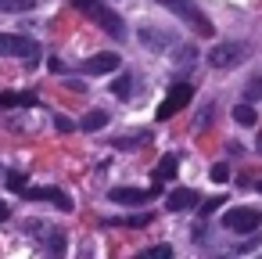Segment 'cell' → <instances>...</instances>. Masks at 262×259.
Wrapping results in <instances>:
<instances>
[{
	"mask_svg": "<svg viewBox=\"0 0 262 259\" xmlns=\"http://www.w3.org/2000/svg\"><path fill=\"white\" fill-rule=\"evenodd\" d=\"M0 54L8 58H22L29 69L40 65V44L29 40V36H18V33H0Z\"/></svg>",
	"mask_w": 262,
	"mask_h": 259,
	"instance_id": "6da1fadb",
	"label": "cell"
},
{
	"mask_svg": "<svg viewBox=\"0 0 262 259\" xmlns=\"http://www.w3.org/2000/svg\"><path fill=\"white\" fill-rule=\"evenodd\" d=\"M158 4H162V8H169L176 18H183L198 36H212V33H215V29H212V22L201 15V8L194 4V0H158Z\"/></svg>",
	"mask_w": 262,
	"mask_h": 259,
	"instance_id": "7a4b0ae2",
	"label": "cell"
},
{
	"mask_svg": "<svg viewBox=\"0 0 262 259\" xmlns=\"http://www.w3.org/2000/svg\"><path fill=\"white\" fill-rule=\"evenodd\" d=\"M79 11H83L90 22H97V26H101L108 36L122 40V33H126V29H122V18H119V15H115L108 4H101V0H83V4H79Z\"/></svg>",
	"mask_w": 262,
	"mask_h": 259,
	"instance_id": "3957f363",
	"label": "cell"
},
{
	"mask_svg": "<svg viewBox=\"0 0 262 259\" xmlns=\"http://www.w3.org/2000/svg\"><path fill=\"white\" fill-rule=\"evenodd\" d=\"M223 227L233 230V234H255L262 227V212L258 209H248V205H237L223 216Z\"/></svg>",
	"mask_w": 262,
	"mask_h": 259,
	"instance_id": "277c9868",
	"label": "cell"
},
{
	"mask_svg": "<svg viewBox=\"0 0 262 259\" xmlns=\"http://www.w3.org/2000/svg\"><path fill=\"white\" fill-rule=\"evenodd\" d=\"M208 62H212V69H233L244 62V44H215Z\"/></svg>",
	"mask_w": 262,
	"mask_h": 259,
	"instance_id": "5b68a950",
	"label": "cell"
},
{
	"mask_svg": "<svg viewBox=\"0 0 262 259\" xmlns=\"http://www.w3.org/2000/svg\"><path fill=\"white\" fill-rule=\"evenodd\" d=\"M190 97H194V87L190 83H176L169 90V97L158 105V119H172V112H180L183 105H190Z\"/></svg>",
	"mask_w": 262,
	"mask_h": 259,
	"instance_id": "8992f818",
	"label": "cell"
},
{
	"mask_svg": "<svg viewBox=\"0 0 262 259\" xmlns=\"http://www.w3.org/2000/svg\"><path fill=\"white\" fill-rule=\"evenodd\" d=\"M22 194H26V202H51L61 212H72V198L58 187H22Z\"/></svg>",
	"mask_w": 262,
	"mask_h": 259,
	"instance_id": "52a82bcc",
	"label": "cell"
},
{
	"mask_svg": "<svg viewBox=\"0 0 262 259\" xmlns=\"http://www.w3.org/2000/svg\"><path fill=\"white\" fill-rule=\"evenodd\" d=\"M119 54L115 51H101V54H94V58H86V65H83V72L86 76H108V72H115L119 69Z\"/></svg>",
	"mask_w": 262,
	"mask_h": 259,
	"instance_id": "ba28073f",
	"label": "cell"
},
{
	"mask_svg": "<svg viewBox=\"0 0 262 259\" xmlns=\"http://www.w3.org/2000/svg\"><path fill=\"white\" fill-rule=\"evenodd\" d=\"M112 202H119V205H144V202H151L155 198V187H112V194H108Z\"/></svg>",
	"mask_w": 262,
	"mask_h": 259,
	"instance_id": "9c48e42d",
	"label": "cell"
},
{
	"mask_svg": "<svg viewBox=\"0 0 262 259\" xmlns=\"http://www.w3.org/2000/svg\"><path fill=\"white\" fill-rule=\"evenodd\" d=\"M194 202H201V198H198L194 191H187V187H176V191L165 194V209H169V212H187Z\"/></svg>",
	"mask_w": 262,
	"mask_h": 259,
	"instance_id": "30bf717a",
	"label": "cell"
},
{
	"mask_svg": "<svg viewBox=\"0 0 262 259\" xmlns=\"http://www.w3.org/2000/svg\"><path fill=\"white\" fill-rule=\"evenodd\" d=\"M140 44L151 47V51H165V47H172L176 40H172L169 33H158V29H140Z\"/></svg>",
	"mask_w": 262,
	"mask_h": 259,
	"instance_id": "8fae6325",
	"label": "cell"
},
{
	"mask_svg": "<svg viewBox=\"0 0 262 259\" xmlns=\"http://www.w3.org/2000/svg\"><path fill=\"white\" fill-rule=\"evenodd\" d=\"M176 169H180V158H176V155H162L158 166H155V180H172Z\"/></svg>",
	"mask_w": 262,
	"mask_h": 259,
	"instance_id": "7c38bea8",
	"label": "cell"
},
{
	"mask_svg": "<svg viewBox=\"0 0 262 259\" xmlns=\"http://www.w3.org/2000/svg\"><path fill=\"white\" fill-rule=\"evenodd\" d=\"M104 126H108V112L94 108V112L83 115V130H104Z\"/></svg>",
	"mask_w": 262,
	"mask_h": 259,
	"instance_id": "4fadbf2b",
	"label": "cell"
},
{
	"mask_svg": "<svg viewBox=\"0 0 262 259\" xmlns=\"http://www.w3.org/2000/svg\"><path fill=\"white\" fill-rule=\"evenodd\" d=\"M112 94H115V97H122V101H126V97H133V76H119V79L112 83Z\"/></svg>",
	"mask_w": 262,
	"mask_h": 259,
	"instance_id": "5bb4252c",
	"label": "cell"
},
{
	"mask_svg": "<svg viewBox=\"0 0 262 259\" xmlns=\"http://www.w3.org/2000/svg\"><path fill=\"white\" fill-rule=\"evenodd\" d=\"M36 0H0V11H11V15H22V11H33Z\"/></svg>",
	"mask_w": 262,
	"mask_h": 259,
	"instance_id": "9a60e30c",
	"label": "cell"
},
{
	"mask_svg": "<svg viewBox=\"0 0 262 259\" xmlns=\"http://www.w3.org/2000/svg\"><path fill=\"white\" fill-rule=\"evenodd\" d=\"M33 94H0V108H15V105H33Z\"/></svg>",
	"mask_w": 262,
	"mask_h": 259,
	"instance_id": "2e32d148",
	"label": "cell"
},
{
	"mask_svg": "<svg viewBox=\"0 0 262 259\" xmlns=\"http://www.w3.org/2000/svg\"><path fill=\"white\" fill-rule=\"evenodd\" d=\"M233 119H237L241 126H255V119H258V115H255V108H251V105H237V108H233Z\"/></svg>",
	"mask_w": 262,
	"mask_h": 259,
	"instance_id": "e0dca14e",
	"label": "cell"
},
{
	"mask_svg": "<svg viewBox=\"0 0 262 259\" xmlns=\"http://www.w3.org/2000/svg\"><path fill=\"white\" fill-rule=\"evenodd\" d=\"M40 237L47 241V248H51L54 255H61V252H65V234H58V230H54V234H47V227H43V234H40Z\"/></svg>",
	"mask_w": 262,
	"mask_h": 259,
	"instance_id": "ac0fdd59",
	"label": "cell"
},
{
	"mask_svg": "<svg viewBox=\"0 0 262 259\" xmlns=\"http://www.w3.org/2000/svg\"><path fill=\"white\" fill-rule=\"evenodd\" d=\"M158 255H172V245H155V248H144L140 259H158Z\"/></svg>",
	"mask_w": 262,
	"mask_h": 259,
	"instance_id": "d6986e66",
	"label": "cell"
},
{
	"mask_svg": "<svg viewBox=\"0 0 262 259\" xmlns=\"http://www.w3.org/2000/svg\"><path fill=\"white\" fill-rule=\"evenodd\" d=\"M212 180H215V184H226V180H230V169H226L223 162H219V166H212Z\"/></svg>",
	"mask_w": 262,
	"mask_h": 259,
	"instance_id": "ffe728a7",
	"label": "cell"
},
{
	"mask_svg": "<svg viewBox=\"0 0 262 259\" xmlns=\"http://www.w3.org/2000/svg\"><path fill=\"white\" fill-rule=\"evenodd\" d=\"M255 97H262V76H255L248 83V101H255Z\"/></svg>",
	"mask_w": 262,
	"mask_h": 259,
	"instance_id": "44dd1931",
	"label": "cell"
},
{
	"mask_svg": "<svg viewBox=\"0 0 262 259\" xmlns=\"http://www.w3.org/2000/svg\"><path fill=\"white\" fill-rule=\"evenodd\" d=\"M219 202H223V198H208V202L201 205V216H208V212H215V209H219Z\"/></svg>",
	"mask_w": 262,
	"mask_h": 259,
	"instance_id": "7402d4cb",
	"label": "cell"
},
{
	"mask_svg": "<svg viewBox=\"0 0 262 259\" xmlns=\"http://www.w3.org/2000/svg\"><path fill=\"white\" fill-rule=\"evenodd\" d=\"M8 184H11V187H15V191H22V187H26V180H22V176H18V173H11V176H8Z\"/></svg>",
	"mask_w": 262,
	"mask_h": 259,
	"instance_id": "603a6c76",
	"label": "cell"
},
{
	"mask_svg": "<svg viewBox=\"0 0 262 259\" xmlns=\"http://www.w3.org/2000/svg\"><path fill=\"white\" fill-rule=\"evenodd\" d=\"M54 126H58L61 133H69V130H72V123H69V119H54Z\"/></svg>",
	"mask_w": 262,
	"mask_h": 259,
	"instance_id": "cb8c5ba5",
	"label": "cell"
},
{
	"mask_svg": "<svg viewBox=\"0 0 262 259\" xmlns=\"http://www.w3.org/2000/svg\"><path fill=\"white\" fill-rule=\"evenodd\" d=\"M8 216H11V209H8V205H4V202H0V223H4V220H8Z\"/></svg>",
	"mask_w": 262,
	"mask_h": 259,
	"instance_id": "d4e9b609",
	"label": "cell"
},
{
	"mask_svg": "<svg viewBox=\"0 0 262 259\" xmlns=\"http://www.w3.org/2000/svg\"><path fill=\"white\" fill-rule=\"evenodd\" d=\"M72 4H76V8H79V4H83V0H72Z\"/></svg>",
	"mask_w": 262,
	"mask_h": 259,
	"instance_id": "484cf974",
	"label": "cell"
}]
</instances>
